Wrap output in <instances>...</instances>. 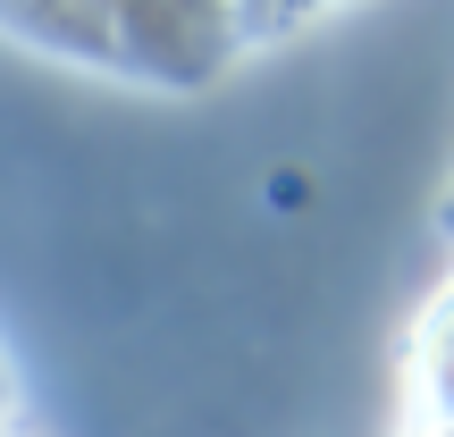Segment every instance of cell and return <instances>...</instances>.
I'll return each mask as SVG.
<instances>
[{
  "mask_svg": "<svg viewBox=\"0 0 454 437\" xmlns=\"http://www.w3.org/2000/svg\"><path fill=\"white\" fill-rule=\"evenodd\" d=\"M253 51L236 0H76V67L152 84V93H202Z\"/></svg>",
  "mask_w": 454,
  "mask_h": 437,
  "instance_id": "6da1fadb",
  "label": "cell"
},
{
  "mask_svg": "<svg viewBox=\"0 0 454 437\" xmlns=\"http://www.w3.org/2000/svg\"><path fill=\"white\" fill-rule=\"evenodd\" d=\"M0 34L76 67V0H0Z\"/></svg>",
  "mask_w": 454,
  "mask_h": 437,
  "instance_id": "7a4b0ae2",
  "label": "cell"
},
{
  "mask_svg": "<svg viewBox=\"0 0 454 437\" xmlns=\"http://www.w3.org/2000/svg\"><path fill=\"white\" fill-rule=\"evenodd\" d=\"M421 387H429L438 412H454V286H446V303L429 311V328H421Z\"/></svg>",
  "mask_w": 454,
  "mask_h": 437,
  "instance_id": "3957f363",
  "label": "cell"
},
{
  "mask_svg": "<svg viewBox=\"0 0 454 437\" xmlns=\"http://www.w3.org/2000/svg\"><path fill=\"white\" fill-rule=\"evenodd\" d=\"M236 9H244V34H253V43H278V34H294L303 17L337 9V0H236Z\"/></svg>",
  "mask_w": 454,
  "mask_h": 437,
  "instance_id": "277c9868",
  "label": "cell"
},
{
  "mask_svg": "<svg viewBox=\"0 0 454 437\" xmlns=\"http://www.w3.org/2000/svg\"><path fill=\"white\" fill-rule=\"evenodd\" d=\"M446 227H454V202H446Z\"/></svg>",
  "mask_w": 454,
  "mask_h": 437,
  "instance_id": "5b68a950",
  "label": "cell"
}]
</instances>
